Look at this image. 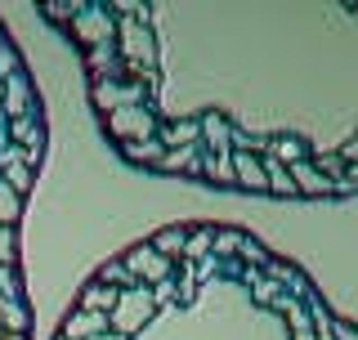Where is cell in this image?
<instances>
[{"label": "cell", "instance_id": "6da1fadb", "mask_svg": "<svg viewBox=\"0 0 358 340\" xmlns=\"http://www.w3.org/2000/svg\"><path fill=\"white\" fill-rule=\"evenodd\" d=\"M152 309H157L152 291H143V287H139V291H121L117 304H112V327H117V332L126 336V332H134V327L148 318Z\"/></svg>", "mask_w": 358, "mask_h": 340}, {"label": "cell", "instance_id": "7a4b0ae2", "mask_svg": "<svg viewBox=\"0 0 358 340\" xmlns=\"http://www.w3.org/2000/svg\"><path fill=\"white\" fill-rule=\"evenodd\" d=\"M121 269H126L130 282H157V287L171 278V260H162L152 246H134V251L121 260Z\"/></svg>", "mask_w": 358, "mask_h": 340}, {"label": "cell", "instance_id": "3957f363", "mask_svg": "<svg viewBox=\"0 0 358 340\" xmlns=\"http://www.w3.org/2000/svg\"><path fill=\"white\" fill-rule=\"evenodd\" d=\"M108 130L117 134V139L134 143V134H152V117L143 108H117V112H112V121H108Z\"/></svg>", "mask_w": 358, "mask_h": 340}, {"label": "cell", "instance_id": "277c9868", "mask_svg": "<svg viewBox=\"0 0 358 340\" xmlns=\"http://www.w3.org/2000/svg\"><path fill=\"white\" fill-rule=\"evenodd\" d=\"M229 166H233V179H238V184L264 192V166H260V157H251V153H229Z\"/></svg>", "mask_w": 358, "mask_h": 340}, {"label": "cell", "instance_id": "5b68a950", "mask_svg": "<svg viewBox=\"0 0 358 340\" xmlns=\"http://www.w3.org/2000/svg\"><path fill=\"white\" fill-rule=\"evenodd\" d=\"M117 296L121 291L117 287H103V282H94V287H85L81 291V313H112V304H117Z\"/></svg>", "mask_w": 358, "mask_h": 340}, {"label": "cell", "instance_id": "8992f818", "mask_svg": "<svg viewBox=\"0 0 358 340\" xmlns=\"http://www.w3.org/2000/svg\"><path fill=\"white\" fill-rule=\"evenodd\" d=\"M273 304H278V309H282L287 318H291V332H296V340H313V323H309V313L300 309L296 300H291V296H278Z\"/></svg>", "mask_w": 358, "mask_h": 340}, {"label": "cell", "instance_id": "52a82bcc", "mask_svg": "<svg viewBox=\"0 0 358 340\" xmlns=\"http://www.w3.org/2000/svg\"><path fill=\"white\" fill-rule=\"evenodd\" d=\"M90 332H108V318H103V313H81L76 323H67L63 340H85Z\"/></svg>", "mask_w": 358, "mask_h": 340}, {"label": "cell", "instance_id": "ba28073f", "mask_svg": "<svg viewBox=\"0 0 358 340\" xmlns=\"http://www.w3.org/2000/svg\"><path fill=\"white\" fill-rule=\"evenodd\" d=\"M18 215H22V197L14 188L0 179V229H9V224H18Z\"/></svg>", "mask_w": 358, "mask_h": 340}, {"label": "cell", "instance_id": "9c48e42d", "mask_svg": "<svg viewBox=\"0 0 358 340\" xmlns=\"http://www.w3.org/2000/svg\"><path fill=\"white\" fill-rule=\"evenodd\" d=\"M184 242H188L184 229H166V233H157V242H148V246H152L162 260H171V255H184Z\"/></svg>", "mask_w": 358, "mask_h": 340}, {"label": "cell", "instance_id": "30bf717a", "mask_svg": "<svg viewBox=\"0 0 358 340\" xmlns=\"http://www.w3.org/2000/svg\"><path fill=\"white\" fill-rule=\"evenodd\" d=\"M22 327H27V313H22V304L0 296V332H18V336H22Z\"/></svg>", "mask_w": 358, "mask_h": 340}, {"label": "cell", "instance_id": "8fae6325", "mask_svg": "<svg viewBox=\"0 0 358 340\" xmlns=\"http://www.w3.org/2000/svg\"><path fill=\"white\" fill-rule=\"evenodd\" d=\"M264 188H273V192H287V197L296 192V184H291V175H287V170L273 162V157L264 162Z\"/></svg>", "mask_w": 358, "mask_h": 340}, {"label": "cell", "instance_id": "7c38bea8", "mask_svg": "<svg viewBox=\"0 0 358 340\" xmlns=\"http://www.w3.org/2000/svg\"><path fill=\"white\" fill-rule=\"evenodd\" d=\"M162 170H193L197 166V148H179V153H162L157 157Z\"/></svg>", "mask_w": 358, "mask_h": 340}, {"label": "cell", "instance_id": "4fadbf2b", "mask_svg": "<svg viewBox=\"0 0 358 340\" xmlns=\"http://www.w3.org/2000/svg\"><path fill=\"white\" fill-rule=\"evenodd\" d=\"M0 90H9V112L22 121V108H27V81H22V76H14V81L0 85Z\"/></svg>", "mask_w": 358, "mask_h": 340}, {"label": "cell", "instance_id": "5bb4252c", "mask_svg": "<svg viewBox=\"0 0 358 340\" xmlns=\"http://www.w3.org/2000/svg\"><path fill=\"white\" fill-rule=\"evenodd\" d=\"M201 170H206L210 179H233V166H229V153H220V157H206L201 162Z\"/></svg>", "mask_w": 358, "mask_h": 340}, {"label": "cell", "instance_id": "9a60e30c", "mask_svg": "<svg viewBox=\"0 0 358 340\" xmlns=\"http://www.w3.org/2000/svg\"><path fill=\"white\" fill-rule=\"evenodd\" d=\"M126 153H130V157H139V162H157V157H162L166 148H162V143H126Z\"/></svg>", "mask_w": 358, "mask_h": 340}, {"label": "cell", "instance_id": "2e32d148", "mask_svg": "<svg viewBox=\"0 0 358 340\" xmlns=\"http://www.w3.org/2000/svg\"><path fill=\"white\" fill-rule=\"evenodd\" d=\"M0 296H5V300H18V278L9 274V264H0Z\"/></svg>", "mask_w": 358, "mask_h": 340}, {"label": "cell", "instance_id": "e0dca14e", "mask_svg": "<svg viewBox=\"0 0 358 340\" xmlns=\"http://www.w3.org/2000/svg\"><path fill=\"white\" fill-rule=\"evenodd\" d=\"M210 242H215L220 255H229V251H238V246H242V237L238 233H220V237H210Z\"/></svg>", "mask_w": 358, "mask_h": 340}, {"label": "cell", "instance_id": "ac0fdd59", "mask_svg": "<svg viewBox=\"0 0 358 340\" xmlns=\"http://www.w3.org/2000/svg\"><path fill=\"white\" fill-rule=\"evenodd\" d=\"M197 139V126H179V130H166V143H193Z\"/></svg>", "mask_w": 358, "mask_h": 340}, {"label": "cell", "instance_id": "d6986e66", "mask_svg": "<svg viewBox=\"0 0 358 340\" xmlns=\"http://www.w3.org/2000/svg\"><path fill=\"white\" fill-rule=\"evenodd\" d=\"M210 237H215V233H197V237H188V242H184V251H188V255H201V251L210 246Z\"/></svg>", "mask_w": 358, "mask_h": 340}, {"label": "cell", "instance_id": "ffe728a7", "mask_svg": "<svg viewBox=\"0 0 358 340\" xmlns=\"http://www.w3.org/2000/svg\"><path fill=\"white\" fill-rule=\"evenodd\" d=\"M201 130H206L210 143H224V134H229V130H224V121H215V117H206V126H201Z\"/></svg>", "mask_w": 358, "mask_h": 340}, {"label": "cell", "instance_id": "44dd1931", "mask_svg": "<svg viewBox=\"0 0 358 340\" xmlns=\"http://www.w3.org/2000/svg\"><path fill=\"white\" fill-rule=\"evenodd\" d=\"M14 134H18L22 143H31V148L41 143V130H36V126H14Z\"/></svg>", "mask_w": 358, "mask_h": 340}, {"label": "cell", "instance_id": "7402d4cb", "mask_svg": "<svg viewBox=\"0 0 358 340\" xmlns=\"http://www.w3.org/2000/svg\"><path fill=\"white\" fill-rule=\"evenodd\" d=\"M331 336H336V340H358L354 327H331Z\"/></svg>", "mask_w": 358, "mask_h": 340}, {"label": "cell", "instance_id": "603a6c76", "mask_svg": "<svg viewBox=\"0 0 358 340\" xmlns=\"http://www.w3.org/2000/svg\"><path fill=\"white\" fill-rule=\"evenodd\" d=\"M0 340H22V336L18 332H0Z\"/></svg>", "mask_w": 358, "mask_h": 340}, {"label": "cell", "instance_id": "cb8c5ba5", "mask_svg": "<svg viewBox=\"0 0 358 340\" xmlns=\"http://www.w3.org/2000/svg\"><path fill=\"white\" fill-rule=\"evenodd\" d=\"M354 184H358V166H354Z\"/></svg>", "mask_w": 358, "mask_h": 340}, {"label": "cell", "instance_id": "d4e9b609", "mask_svg": "<svg viewBox=\"0 0 358 340\" xmlns=\"http://www.w3.org/2000/svg\"><path fill=\"white\" fill-rule=\"evenodd\" d=\"M59 340H63V336H59Z\"/></svg>", "mask_w": 358, "mask_h": 340}]
</instances>
